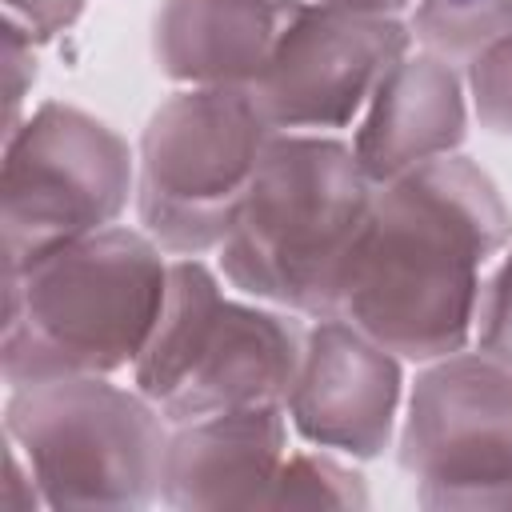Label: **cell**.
Instances as JSON below:
<instances>
[{
	"label": "cell",
	"mask_w": 512,
	"mask_h": 512,
	"mask_svg": "<svg viewBox=\"0 0 512 512\" xmlns=\"http://www.w3.org/2000/svg\"><path fill=\"white\" fill-rule=\"evenodd\" d=\"M284 456H288L284 404L232 408L188 424H172L160 468V500L180 512L264 508Z\"/></svg>",
	"instance_id": "8fae6325"
},
{
	"label": "cell",
	"mask_w": 512,
	"mask_h": 512,
	"mask_svg": "<svg viewBox=\"0 0 512 512\" xmlns=\"http://www.w3.org/2000/svg\"><path fill=\"white\" fill-rule=\"evenodd\" d=\"M464 88L480 128L496 136H512V32H504L468 64Z\"/></svg>",
	"instance_id": "2e32d148"
},
{
	"label": "cell",
	"mask_w": 512,
	"mask_h": 512,
	"mask_svg": "<svg viewBox=\"0 0 512 512\" xmlns=\"http://www.w3.org/2000/svg\"><path fill=\"white\" fill-rule=\"evenodd\" d=\"M372 196L376 184L360 172L352 144L324 132H272L216 248L224 280L260 304L332 316L336 280Z\"/></svg>",
	"instance_id": "3957f363"
},
{
	"label": "cell",
	"mask_w": 512,
	"mask_h": 512,
	"mask_svg": "<svg viewBox=\"0 0 512 512\" xmlns=\"http://www.w3.org/2000/svg\"><path fill=\"white\" fill-rule=\"evenodd\" d=\"M512 240L492 176L436 156L376 188L336 280V312L400 360L464 352L480 304V268Z\"/></svg>",
	"instance_id": "6da1fadb"
},
{
	"label": "cell",
	"mask_w": 512,
	"mask_h": 512,
	"mask_svg": "<svg viewBox=\"0 0 512 512\" xmlns=\"http://www.w3.org/2000/svg\"><path fill=\"white\" fill-rule=\"evenodd\" d=\"M264 508H368V484L328 448L288 452Z\"/></svg>",
	"instance_id": "9a60e30c"
},
{
	"label": "cell",
	"mask_w": 512,
	"mask_h": 512,
	"mask_svg": "<svg viewBox=\"0 0 512 512\" xmlns=\"http://www.w3.org/2000/svg\"><path fill=\"white\" fill-rule=\"evenodd\" d=\"M472 336H476V352L512 368V248L504 252L496 272L480 284Z\"/></svg>",
	"instance_id": "e0dca14e"
},
{
	"label": "cell",
	"mask_w": 512,
	"mask_h": 512,
	"mask_svg": "<svg viewBox=\"0 0 512 512\" xmlns=\"http://www.w3.org/2000/svg\"><path fill=\"white\" fill-rule=\"evenodd\" d=\"M0 504L4 508H16V512L44 508V496L36 488V476H32V468H28V460L20 456L16 444H8V480L0 488Z\"/></svg>",
	"instance_id": "ffe728a7"
},
{
	"label": "cell",
	"mask_w": 512,
	"mask_h": 512,
	"mask_svg": "<svg viewBox=\"0 0 512 512\" xmlns=\"http://www.w3.org/2000/svg\"><path fill=\"white\" fill-rule=\"evenodd\" d=\"M164 256L144 228L112 224L4 272V384L112 376L136 364L164 304Z\"/></svg>",
	"instance_id": "7a4b0ae2"
},
{
	"label": "cell",
	"mask_w": 512,
	"mask_h": 512,
	"mask_svg": "<svg viewBox=\"0 0 512 512\" xmlns=\"http://www.w3.org/2000/svg\"><path fill=\"white\" fill-rule=\"evenodd\" d=\"M404 396L400 356L340 316H320L304 336L296 380L284 396L288 424L316 448L376 460Z\"/></svg>",
	"instance_id": "30bf717a"
},
{
	"label": "cell",
	"mask_w": 512,
	"mask_h": 512,
	"mask_svg": "<svg viewBox=\"0 0 512 512\" xmlns=\"http://www.w3.org/2000/svg\"><path fill=\"white\" fill-rule=\"evenodd\" d=\"M404 52H412L408 20L300 0L248 88L272 132L328 136L368 108L376 84Z\"/></svg>",
	"instance_id": "9c48e42d"
},
{
	"label": "cell",
	"mask_w": 512,
	"mask_h": 512,
	"mask_svg": "<svg viewBox=\"0 0 512 512\" xmlns=\"http://www.w3.org/2000/svg\"><path fill=\"white\" fill-rule=\"evenodd\" d=\"M172 424L140 388L64 376L12 388L4 436L28 460L44 508H148Z\"/></svg>",
	"instance_id": "5b68a950"
},
{
	"label": "cell",
	"mask_w": 512,
	"mask_h": 512,
	"mask_svg": "<svg viewBox=\"0 0 512 512\" xmlns=\"http://www.w3.org/2000/svg\"><path fill=\"white\" fill-rule=\"evenodd\" d=\"M272 128L252 88H184L140 132L136 216L168 256H204L224 244Z\"/></svg>",
	"instance_id": "8992f818"
},
{
	"label": "cell",
	"mask_w": 512,
	"mask_h": 512,
	"mask_svg": "<svg viewBox=\"0 0 512 512\" xmlns=\"http://www.w3.org/2000/svg\"><path fill=\"white\" fill-rule=\"evenodd\" d=\"M468 136V88L456 64L404 52L376 84L352 140L360 172L380 188L408 168L460 152Z\"/></svg>",
	"instance_id": "7c38bea8"
},
{
	"label": "cell",
	"mask_w": 512,
	"mask_h": 512,
	"mask_svg": "<svg viewBox=\"0 0 512 512\" xmlns=\"http://www.w3.org/2000/svg\"><path fill=\"white\" fill-rule=\"evenodd\" d=\"M316 4L348 8V12H364V16H400V12H408L416 0H316Z\"/></svg>",
	"instance_id": "44dd1931"
},
{
	"label": "cell",
	"mask_w": 512,
	"mask_h": 512,
	"mask_svg": "<svg viewBox=\"0 0 512 512\" xmlns=\"http://www.w3.org/2000/svg\"><path fill=\"white\" fill-rule=\"evenodd\" d=\"M408 32L424 52L448 64H472L488 44L512 32V0H416Z\"/></svg>",
	"instance_id": "5bb4252c"
},
{
	"label": "cell",
	"mask_w": 512,
	"mask_h": 512,
	"mask_svg": "<svg viewBox=\"0 0 512 512\" xmlns=\"http://www.w3.org/2000/svg\"><path fill=\"white\" fill-rule=\"evenodd\" d=\"M136 196L128 140L92 112L44 100L4 136V272L112 228Z\"/></svg>",
	"instance_id": "52a82bcc"
},
{
	"label": "cell",
	"mask_w": 512,
	"mask_h": 512,
	"mask_svg": "<svg viewBox=\"0 0 512 512\" xmlns=\"http://www.w3.org/2000/svg\"><path fill=\"white\" fill-rule=\"evenodd\" d=\"M432 512L512 508V368L484 352L428 360L408 392L396 444Z\"/></svg>",
	"instance_id": "ba28073f"
},
{
	"label": "cell",
	"mask_w": 512,
	"mask_h": 512,
	"mask_svg": "<svg viewBox=\"0 0 512 512\" xmlns=\"http://www.w3.org/2000/svg\"><path fill=\"white\" fill-rule=\"evenodd\" d=\"M0 60H4V96H8V116H4V136L24 120L20 108H24V96L28 88L36 84V44L4 20V32H0Z\"/></svg>",
	"instance_id": "ac0fdd59"
},
{
	"label": "cell",
	"mask_w": 512,
	"mask_h": 512,
	"mask_svg": "<svg viewBox=\"0 0 512 512\" xmlns=\"http://www.w3.org/2000/svg\"><path fill=\"white\" fill-rule=\"evenodd\" d=\"M300 320L224 296L200 256L168 260V288L156 328L132 364V384L168 424L200 416L284 404L300 356Z\"/></svg>",
	"instance_id": "277c9868"
},
{
	"label": "cell",
	"mask_w": 512,
	"mask_h": 512,
	"mask_svg": "<svg viewBox=\"0 0 512 512\" xmlns=\"http://www.w3.org/2000/svg\"><path fill=\"white\" fill-rule=\"evenodd\" d=\"M300 0H160L156 68L188 88L252 84Z\"/></svg>",
	"instance_id": "4fadbf2b"
},
{
	"label": "cell",
	"mask_w": 512,
	"mask_h": 512,
	"mask_svg": "<svg viewBox=\"0 0 512 512\" xmlns=\"http://www.w3.org/2000/svg\"><path fill=\"white\" fill-rule=\"evenodd\" d=\"M0 4H4V20L16 24L32 44L56 40L84 12V0H0Z\"/></svg>",
	"instance_id": "d6986e66"
}]
</instances>
